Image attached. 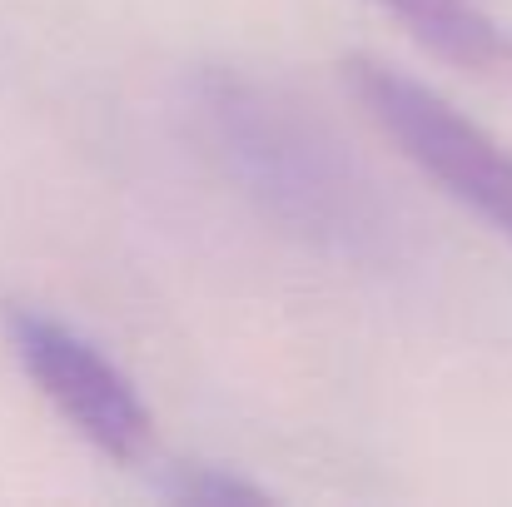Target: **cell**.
I'll list each match as a JSON object with an SVG mask.
<instances>
[{
	"mask_svg": "<svg viewBox=\"0 0 512 507\" xmlns=\"http://www.w3.org/2000/svg\"><path fill=\"white\" fill-rule=\"evenodd\" d=\"M5 338L40 398L105 458L135 463L150 448V408L125 368L45 309H5Z\"/></svg>",
	"mask_w": 512,
	"mask_h": 507,
	"instance_id": "3",
	"label": "cell"
},
{
	"mask_svg": "<svg viewBox=\"0 0 512 507\" xmlns=\"http://www.w3.org/2000/svg\"><path fill=\"white\" fill-rule=\"evenodd\" d=\"M174 503H209V507H229V503H264L269 493L259 483H249L244 473H229V468H214V463H179L170 468V483H165Z\"/></svg>",
	"mask_w": 512,
	"mask_h": 507,
	"instance_id": "5",
	"label": "cell"
},
{
	"mask_svg": "<svg viewBox=\"0 0 512 507\" xmlns=\"http://www.w3.org/2000/svg\"><path fill=\"white\" fill-rule=\"evenodd\" d=\"M343 85L408 165L428 174L453 204L478 214L488 229L512 239V150L503 140H493L453 100L383 60H343Z\"/></svg>",
	"mask_w": 512,
	"mask_h": 507,
	"instance_id": "2",
	"label": "cell"
},
{
	"mask_svg": "<svg viewBox=\"0 0 512 507\" xmlns=\"http://www.w3.org/2000/svg\"><path fill=\"white\" fill-rule=\"evenodd\" d=\"M189 120L219 174L289 239L339 264L388 269L408 224L368 165L274 80L234 65L189 75Z\"/></svg>",
	"mask_w": 512,
	"mask_h": 507,
	"instance_id": "1",
	"label": "cell"
},
{
	"mask_svg": "<svg viewBox=\"0 0 512 507\" xmlns=\"http://www.w3.org/2000/svg\"><path fill=\"white\" fill-rule=\"evenodd\" d=\"M428 55L483 75L508 80L512 75V35L508 25L483 0H378Z\"/></svg>",
	"mask_w": 512,
	"mask_h": 507,
	"instance_id": "4",
	"label": "cell"
}]
</instances>
